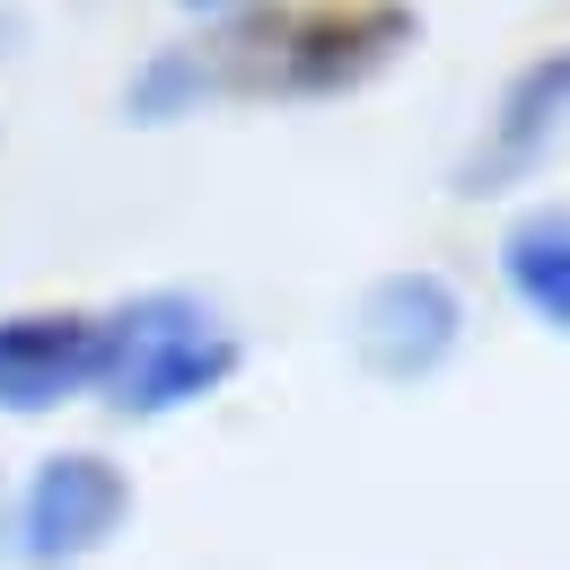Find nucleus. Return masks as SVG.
<instances>
[{"label":"nucleus","mask_w":570,"mask_h":570,"mask_svg":"<svg viewBox=\"0 0 570 570\" xmlns=\"http://www.w3.org/2000/svg\"><path fill=\"white\" fill-rule=\"evenodd\" d=\"M228 71V106H334L360 97L422 45L413 0H264L203 36Z\"/></svg>","instance_id":"1"},{"label":"nucleus","mask_w":570,"mask_h":570,"mask_svg":"<svg viewBox=\"0 0 570 570\" xmlns=\"http://www.w3.org/2000/svg\"><path fill=\"white\" fill-rule=\"evenodd\" d=\"M246 368V334L194 282H141L97 307V413L124 430H158L219 404Z\"/></svg>","instance_id":"2"},{"label":"nucleus","mask_w":570,"mask_h":570,"mask_svg":"<svg viewBox=\"0 0 570 570\" xmlns=\"http://www.w3.org/2000/svg\"><path fill=\"white\" fill-rule=\"evenodd\" d=\"M141 518V483L115 448L62 439L27 456L18 483H0V562L9 570H88L115 553Z\"/></svg>","instance_id":"3"},{"label":"nucleus","mask_w":570,"mask_h":570,"mask_svg":"<svg viewBox=\"0 0 570 570\" xmlns=\"http://www.w3.org/2000/svg\"><path fill=\"white\" fill-rule=\"evenodd\" d=\"M465 334H474V298L439 264H386V273H368L352 316H343L352 368L377 377V386H395V395L448 377L465 360Z\"/></svg>","instance_id":"4"},{"label":"nucleus","mask_w":570,"mask_h":570,"mask_svg":"<svg viewBox=\"0 0 570 570\" xmlns=\"http://www.w3.org/2000/svg\"><path fill=\"white\" fill-rule=\"evenodd\" d=\"M562 141H570V36L527 53L492 88V115L465 141V158L448 167V194L456 203H527V185L562 158Z\"/></svg>","instance_id":"5"},{"label":"nucleus","mask_w":570,"mask_h":570,"mask_svg":"<svg viewBox=\"0 0 570 570\" xmlns=\"http://www.w3.org/2000/svg\"><path fill=\"white\" fill-rule=\"evenodd\" d=\"M97 395V307L27 298L0 307V422H53Z\"/></svg>","instance_id":"6"},{"label":"nucleus","mask_w":570,"mask_h":570,"mask_svg":"<svg viewBox=\"0 0 570 570\" xmlns=\"http://www.w3.org/2000/svg\"><path fill=\"white\" fill-rule=\"evenodd\" d=\"M492 282L535 334L570 343V194L509 203V219L492 237Z\"/></svg>","instance_id":"7"},{"label":"nucleus","mask_w":570,"mask_h":570,"mask_svg":"<svg viewBox=\"0 0 570 570\" xmlns=\"http://www.w3.org/2000/svg\"><path fill=\"white\" fill-rule=\"evenodd\" d=\"M212 106H228V71H219V53L194 27L158 36L141 62L124 71V88H115V115H124L132 132H176V124H194V115H212Z\"/></svg>","instance_id":"8"},{"label":"nucleus","mask_w":570,"mask_h":570,"mask_svg":"<svg viewBox=\"0 0 570 570\" xmlns=\"http://www.w3.org/2000/svg\"><path fill=\"white\" fill-rule=\"evenodd\" d=\"M167 9H176L194 36H212V27H237V18H255L264 0H167Z\"/></svg>","instance_id":"9"}]
</instances>
